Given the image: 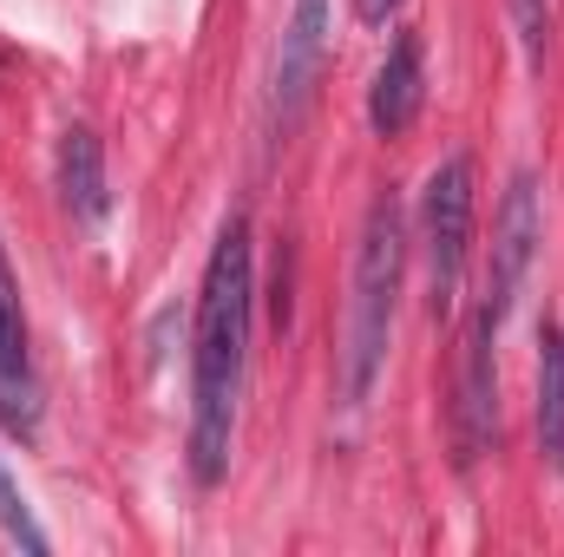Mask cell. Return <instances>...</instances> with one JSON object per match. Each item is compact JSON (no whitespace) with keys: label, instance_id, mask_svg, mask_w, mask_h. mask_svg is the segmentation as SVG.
Returning a JSON list of instances; mask_svg holds the SVG:
<instances>
[{"label":"cell","instance_id":"cell-6","mask_svg":"<svg viewBox=\"0 0 564 557\" xmlns=\"http://www.w3.org/2000/svg\"><path fill=\"white\" fill-rule=\"evenodd\" d=\"M328 33H335V7L328 0H295L289 7V26H282L276 46V73H270V119L276 132H289L322 79V59H328Z\"/></svg>","mask_w":564,"mask_h":557},{"label":"cell","instance_id":"cell-1","mask_svg":"<svg viewBox=\"0 0 564 557\" xmlns=\"http://www.w3.org/2000/svg\"><path fill=\"white\" fill-rule=\"evenodd\" d=\"M250 321H257V250L250 217H230L210 243L204 288H197V348H191V472L217 485L230 472L237 401L250 368Z\"/></svg>","mask_w":564,"mask_h":557},{"label":"cell","instance_id":"cell-11","mask_svg":"<svg viewBox=\"0 0 564 557\" xmlns=\"http://www.w3.org/2000/svg\"><path fill=\"white\" fill-rule=\"evenodd\" d=\"M0 538L7 545H20L26 557H46V532H40V518H33V505L20 499V485H13V472H7V459H0Z\"/></svg>","mask_w":564,"mask_h":557},{"label":"cell","instance_id":"cell-9","mask_svg":"<svg viewBox=\"0 0 564 557\" xmlns=\"http://www.w3.org/2000/svg\"><path fill=\"white\" fill-rule=\"evenodd\" d=\"M59 197H66V210L79 223H99L106 204H112V190H106V151H99V139L86 125H73L59 139Z\"/></svg>","mask_w":564,"mask_h":557},{"label":"cell","instance_id":"cell-10","mask_svg":"<svg viewBox=\"0 0 564 557\" xmlns=\"http://www.w3.org/2000/svg\"><path fill=\"white\" fill-rule=\"evenodd\" d=\"M539 446L564 472V335L545 328V354H539Z\"/></svg>","mask_w":564,"mask_h":557},{"label":"cell","instance_id":"cell-3","mask_svg":"<svg viewBox=\"0 0 564 557\" xmlns=\"http://www.w3.org/2000/svg\"><path fill=\"white\" fill-rule=\"evenodd\" d=\"M473 204H479L473 157L466 151L440 157L421 190V250H426L433 315H453V302H459V276H466V256H473Z\"/></svg>","mask_w":564,"mask_h":557},{"label":"cell","instance_id":"cell-12","mask_svg":"<svg viewBox=\"0 0 564 557\" xmlns=\"http://www.w3.org/2000/svg\"><path fill=\"white\" fill-rule=\"evenodd\" d=\"M512 20H519L525 59L539 66V59H545V26H552V7H545V0H512Z\"/></svg>","mask_w":564,"mask_h":557},{"label":"cell","instance_id":"cell-13","mask_svg":"<svg viewBox=\"0 0 564 557\" xmlns=\"http://www.w3.org/2000/svg\"><path fill=\"white\" fill-rule=\"evenodd\" d=\"M355 13H361L368 26H388V20L401 13V0H355Z\"/></svg>","mask_w":564,"mask_h":557},{"label":"cell","instance_id":"cell-7","mask_svg":"<svg viewBox=\"0 0 564 557\" xmlns=\"http://www.w3.org/2000/svg\"><path fill=\"white\" fill-rule=\"evenodd\" d=\"M0 426L33 439L40 433V374H33V348H26V308H20V282L0 243Z\"/></svg>","mask_w":564,"mask_h":557},{"label":"cell","instance_id":"cell-2","mask_svg":"<svg viewBox=\"0 0 564 557\" xmlns=\"http://www.w3.org/2000/svg\"><path fill=\"white\" fill-rule=\"evenodd\" d=\"M401 282H408V210L394 190H381L368 204L361 250H355V302H348V348H341V401L348 407H361L388 368Z\"/></svg>","mask_w":564,"mask_h":557},{"label":"cell","instance_id":"cell-8","mask_svg":"<svg viewBox=\"0 0 564 557\" xmlns=\"http://www.w3.org/2000/svg\"><path fill=\"white\" fill-rule=\"evenodd\" d=\"M421 99H426V53H421V33H401L368 86V125L381 139H401L414 119H421Z\"/></svg>","mask_w":564,"mask_h":557},{"label":"cell","instance_id":"cell-4","mask_svg":"<svg viewBox=\"0 0 564 557\" xmlns=\"http://www.w3.org/2000/svg\"><path fill=\"white\" fill-rule=\"evenodd\" d=\"M499 315L473 308L466 335H459V381H453V439L459 459L473 466L492 439H499V374H492V341H499Z\"/></svg>","mask_w":564,"mask_h":557},{"label":"cell","instance_id":"cell-5","mask_svg":"<svg viewBox=\"0 0 564 557\" xmlns=\"http://www.w3.org/2000/svg\"><path fill=\"white\" fill-rule=\"evenodd\" d=\"M532 256H539V177L519 171L506 184V204H499V223H492V270H486V295H479L486 315H499V321L512 315L519 288L532 276Z\"/></svg>","mask_w":564,"mask_h":557}]
</instances>
